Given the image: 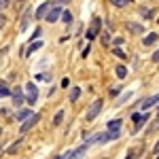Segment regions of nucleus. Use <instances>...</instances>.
Segmentation results:
<instances>
[{"label": "nucleus", "instance_id": "nucleus-25", "mask_svg": "<svg viewBox=\"0 0 159 159\" xmlns=\"http://www.w3.org/2000/svg\"><path fill=\"white\" fill-rule=\"evenodd\" d=\"M110 2H112V4H115V7H125V4H127V2H125V0H110Z\"/></svg>", "mask_w": 159, "mask_h": 159}, {"label": "nucleus", "instance_id": "nucleus-13", "mask_svg": "<svg viewBox=\"0 0 159 159\" xmlns=\"http://www.w3.org/2000/svg\"><path fill=\"white\" fill-rule=\"evenodd\" d=\"M127 30H129V32H134V34H142V32H144V28H142L140 24H132V21L127 24Z\"/></svg>", "mask_w": 159, "mask_h": 159}, {"label": "nucleus", "instance_id": "nucleus-12", "mask_svg": "<svg viewBox=\"0 0 159 159\" xmlns=\"http://www.w3.org/2000/svg\"><path fill=\"white\" fill-rule=\"evenodd\" d=\"M119 129H121V119L108 121V132H117V134H119Z\"/></svg>", "mask_w": 159, "mask_h": 159}, {"label": "nucleus", "instance_id": "nucleus-33", "mask_svg": "<svg viewBox=\"0 0 159 159\" xmlns=\"http://www.w3.org/2000/svg\"><path fill=\"white\" fill-rule=\"evenodd\" d=\"M19 2H24V0H19Z\"/></svg>", "mask_w": 159, "mask_h": 159}, {"label": "nucleus", "instance_id": "nucleus-7", "mask_svg": "<svg viewBox=\"0 0 159 159\" xmlns=\"http://www.w3.org/2000/svg\"><path fill=\"white\" fill-rule=\"evenodd\" d=\"M34 19V11L32 9H25L24 11V17H21V32H25L28 30V25H30V21Z\"/></svg>", "mask_w": 159, "mask_h": 159}, {"label": "nucleus", "instance_id": "nucleus-21", "mask_svg": "<svg viewBox=\"0 0 159 159\" xmlns=\"http://www.w3.org/2000/svg\"><path fill=\"white\" fill-rule=\"evenodd\" d=\"M19 144H21V140H17V142H13L11 147L7 148V153H11V155H13V153H15V151H17V148H19Z\"/></svg>", "mask_w": 159, "mask_h": 159}, {"label": "nucleus", "instance_id": "nucleus-6", "mask_svg": "<svg viewBox=\"0 0 159 159\" xmlns=\"http://www.w3.org/2000/svg\"><path fill=\"white\" fill-rule=\"evenodd\" d=\"M38 121H40V115H34V117H30V119H28L25 123H21V129H19V132H21V134H28V129H32V127H34Z\"/></svg>", "mask_w": 159, "mask_h": 159}, {"label": "nucleus", "instance_id": "nucleus-31", "mask_svg": "<svg viewBox=\"0 0 159 159\" xmlns=\"http://www.w3.org/2000/svg\"><path fill=\"white\" fill-rule=\"evenodd\" d=\"M4 53H7V49H2V51H0V60H2V55H4Z\"/></svg>", "mask_w": 159, "mask_h": 159}, {"label": "nucleus", "instance_id": "nucleus-35", "mask_svg": "<svg viewBox=\"0 0 159 159\" xmlns=\"http://www.w3.org/2000/svg\"><path fill=\"white\" fill-rule=\"evenodd\" d=\"M157 159H159V155H157Z\"/></svg>", "mask_w": 159, "mask_h": 159}, {"label": "nucleus", "instance_id": "nucleus-24", "mask_svg": "<svg viewBox=\"0 0 159 159\" xmlns=\"http://www.w3.org/2000/svg\"><path fill=\"white\" fill-rule=\"evenodd\" d=\"M151 61H153V64H159V49L155 51L153 55H151Z\"/></svg>", "mask_w": 159, "mask_h": 159}, {"label": "nucleus", "instance_id": "nucleus-28", "mask_svg": "<svg viewBox=\"0 0 159 159\" xmlns=\"http://www.w3.org/2000/svg\"><path fill=\"white\" fill-rule=\"evenodd\" d=\"M9 2H11V0H0V11H2L4 7H9Z\"/></svg>", "mask_w": 159, "mask_h": 159}, {"label": "nucleus", "instance_id": "nucleus-22", "mask_svg": "<svg viewBox=\"0 0 159 159\" xmlns=\"http://www.w3.org/2000/svg\"><path fill=\"white\" fill-rule=\"evenodd\" d=\"M155 129H159V115H157V119H155V121L151 123V127H148V134H153Z\"/></svg>", "mask_w": 159, "mask_h": 159}, {"label": "nucleus", "instance_id": "nucleus-9", "mask_svg": "<svg viewBox=\"0 0 159 159\" xmlns=\"http://www.w3.org/2000/svg\"><path fill=\"white\" fill-rule=\"evenodd\" d=\"M30 117H34V112H32L30 108H21V110H17V115H15V119L21 121V123H25Z\"/></svg>", "mask_w": 159, "mask_h": 159}, {"label": "nucleus", "instance_id": "nucleus-8", "mask_svg": "<svg viewBox=\"0 0 159 159\" xmlns=\"http://www.w3.org/2000/svg\"><path fill=\"white\" fill-rule=\"evenodd\" d=\"M11 98H13V106H21V104L25 102V98L21 96V89H19V87L11 91Z\"/></svg>", "mask_w": 159, "mask_h": 159}, {"label": "nucleus", "instance_id": "nucleus-5", "mask_svg": "<svg viewBox=\"0 0 159 159\" xmlns=\"http://www.w3.org/2000/svg\"><path fill=\"white\" fill-rule=\"evenodd\" d=\"M87 153V144H81L79 148H74V151H70V153H66L64 155V159H83Z\"/></svg>", "mask_w": 159, "mask_h": 159}, {"label": "nucleus", "instance_id": "nucleus-26", "mask_svg": "<svg viewBox=\"0 0 159 159\" xmlns=\"http://www.w3.org/2000/svg\"><path fill=\"white\" fill-rule=\"evenodd\" d=\"M4 25H7V15H2V13H0V30H2Z\"/></svg>", "mask_w": 159, "mask_h": 159}, {"label": "nucleus", "instance_id": "nucleus-18", "mask_svg": "<svg viewBox=\"0 0 159 159\" xmlns=\"http://www.w3.org/2000/svg\"><path fill=\"white\" fill-rule=\"evenodd\" d=\"M64 117H66V112H64V110H57V112H55V119H53V123H55V125H60Z\"/></svg>", "mask_w": 159, "mask_h": 159}, {"label": "nucleus", "instance_id": "nucleus-1", "mask_svg": "<svg viewBox=\"0 0 159 159\" xmlns=\"http://www.w3.org/2000/svg\"><path fill=\"white\" fill-rule=\"evenodd\" d=\"M102 106H104V102H102L100 98H98V100H93V102H91V106H89V108H87V112H85V119H87V121H93V119H96V117L100 115Z\"/></svg>", "mask_w": 159, "mask_h": 159}, {"label": "nucleus", "instance_id": "nucleus-36", "mask_svg": "<svg viewBox=\"0 0 159 159\" xmlns=\"http://www.w3.org/2000/svg\"><path fill=\"white\" fill-rule=\"evenodd\" d=\"M104 159H106V157H104Z\"/></svg>", "mask_w": 159, "mask_h": 159}, {"label": "nucleus", "instance_id": "nucleus-2", "mask_svg": "<svg viewBox=\"0 0 159 159\" xmlns=\"http://www.w3.org/2000/svg\"><path fill=\"white\" fill-rule=\"evenodd\" d=\"M38 100V89L34 83H25V102L30 104V106H34Z\"/></svg>", "mask_w": 159, "mask_h": 159}, {"label": "nucleus", "instance_id": "nucleus-3", "mask_svg": "<svg viewBox=\"0 0 159 159\" xmlns=\"http://www.w3.org/2000/svg\"><path fill=\"white\" fill-rule=\"evenodd\" d=\"M53 7H55V2H51V0H47V2H43V4H40V7L36 9V13H34V17H36V19H45V17H47V15L51 13V9H53Z\"/></svg>", "mask_w": 159, "mask_h": 159}, {"label": "nucleus", "instance_id": "nucleus-32", "mask_svg": "<svg viewBox=\"0 0 159 159\" xmlns=\"http://www.w3.org/2000/svg\"><path fill=\"white\" fill-rule=\"evenodd\" d=\"M0 136H2V127H0Z\"/></svg>", "mask_w": 159, "mask_h": 159}, {"label": "nucleus", "instance_id": "nucleus-4", "mask_svg": "<svg viewBox=\"0 0 159 159\" xmlns=\"http://www.w3.org/2000/svg\"><path fill=\"white\" fill-rule=\"evenodd\" d=\"M100 25H102V19H100V17H93L91 24H89V30H87V38H89V40H93V38L100 34Z\"/></svg>", "mask_w": 159, "mask_h": 159}, {"label": "nucleus", "instance_id": "nucleus-27", "mask_svg": "<svg viewBox=\"0 0 159 159\" xmlns=\"http://www.w3.org/2000/svg\"><path fill=\"white\" fill-rule=\"evenodd\" d=\"M102 43H104V45H108V43H110V36H108V32H104V34H102Z\"/></svg>", "mask_w": 159, "mask_h": 159}, {"label": "nucleus", "instance_id": "nucleus-29", "mask_svg": "<svg viewBox=\"0 0 159 159\" xmlns=\"http://www.w3.org/2000/svg\"><path fill=\"white\" fill-rule=\"evenodd\" d=\"M153 153H159V140H157V144L153 147Z\"/></svg>", "mask_w": 159, "mask_h": 159}, {"label": "nucleus", "instance_id": "nucleus-34", "mask_svg": "<svg viewBox=\"0 0 159 159\" xmlns=\"http://www.w3.org/2000/svg\"><path fill=\"white\" fill-rule=\"evenodd\" d=\"M125 2H129V0H125Z\"/></svg>", "mask_w": 159, "mask_h": 159}, {"label": "nucleus", "instance_id": "nucleus-19", "mask_svg": "<svg viewBox=\"0 0 159 159\" xmlns=\"http://www.w3.org/2000/svg\"><path fill=\"white\" fill-rule=\"evenodd\" d=\"M155 40H157V34H148V36H144V40H142V43L148 47V45H153Z\"/></svg>", "mask_w": 159, "mask_h": 159}, {"label": "nucleus", "instance_id": "nucleus-23", "mask_svg": "<svg viewBox=\"0 0 159 159\" xmlns=\"http://www.w3.org/2000/svg\"><path fill=\"white\" fill-rule=\"evenodd\" d=\"M140 15H142L144 19H151V17H153V11H147V9H142V11H140Z\"/></svg>", "mask_w": 159, "mask_h": 159}, {"label": "nucleus", "instance_id": "nucleus-14", "mask_svg": "<svg viewBox=\"0 0 159 159\" xmlns=\"http://www.w3.org/2000/svg\"><path fill=\"white\" fill-rule=\"evenodd\" d=\"M40 47H43V43H40V40H34V43L28 45V53H34V51H38Z\"/></svg>", "mask_w": 159, "mask_h": 159}, {"label": "nucleus", "instance_id": "nucleus-11", "mask_svg": "<svg viewBox=\"0 0 159 159\" xmlns=\"http://www.w3.org/2000/svg\"><path fill=\"white\" fill-rule=\"evenodd\" d=\"M155 104H159V93H157V96H151V98H147L142 104H140V106H142L144 110H148V108H153Z\"/></svg>", "mask_w": 159, "mask_h": 159}, {"label": "nucleus", "instance_id": "nucleus-30", "mask_svg": "<svg viewBox=\"0 0 159 159\" xmlns=\"http://www.w3.org/2000/svg\"><path fill=\"white\" fill-rule=\"evenodd\" d=\"M134 157H136V153H129V155H127L125 159H134Z\"/></svg>", "mask_w": 159, "mask_h": 159}, {"label": "nucleus", "instance_id": "nucleus-20", "mask_svg": "<svg viewBox=\"0 0 159 159\" xmlns=\"http://www.w3.org/2000/svg\"><path fill=\"white\" fill-rule=\"evenodd\" d=\"M61 19H64V24H70V21H72V13L64 11V13H61Z\"/></svg>", "mask_w": 159, "mask_h": 159}, {"label": "nucleus", "instance_id": "nucleus-10", "mask_svg": "<svg viewBox=\"0 0 159 159\" xmlns=\"http://www.w3.org/2000/svg\"><path fill=\"white\" fill-rule=\"evenodd\" d=\"M60 17H61V9H60V7H53V9H51V13L45 17V19H47V24H55Z\"/></svg>", "mask_w": 159, "mask_h": 159}, {"label": "nucleus", "instance_id": "nucleus-15", "mask_svg": "<svg viewBox=\"0 0 159 159\" xmlns=\"http://www.w3.org/2000/svg\"><path fill=\"white\" fill-rule=\"evenodd\" d=\"M79 96H81V87H74L72 91H70V96H68V100H70V102H76Z\"/></svg>", "mask_w": 159, "mask_h": 159}, {"label": "nucleus", "instance_id": "nucleus-16", "mask_svg": "<svg viewBox=\"0 0 159 159\" xmlns=\"http://www.w3.org/2000/svg\"><path fill=\"white\" fill-rule=\"evenodd\" d=\"M4 96H11V89L4 85V81H0V98H4Z\"/></svg>", "mask_w": 159, "mask_h": 159}, {"label": "nucleus", "instance_id": "nucleus-17", "mask_svg": "<svg viewBox=\"0 0 159 159\" xmlns=\"http://www.w3.org/2000/svg\"><path fill=\"white\" fill-rule=\"evenodd\" d=\"M115 72H117L119 79H125V76H127V68H125V66H117V70H115Z\"/></svg>", "mask_w": 159, "mask_h": 159}]
</instances>
